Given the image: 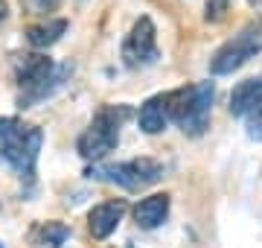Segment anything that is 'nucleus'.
Returning <instances> with one entry per match:
<instances>
[{
  "label": "nucleus",
  "mask_w": 262,
  "mask_h": 248,
  "mask_svg": "<svg viewBox=\"0 0 262 248\" xmlns=\"http://www.w3.org/2000/svg\"><path fill=\"white\" fill-rule=\"evenodd\" d=\"M215 85L213 82H198L192 88H178L166 94V114L189 137H201L210 129V114H213Z\"/></svg>",
  "instance_id": "f257e3e1"
},
{
  "label": "nucleus",
  "mask_w": 262,
  "mask_h": 248,
  "mask_svg": "<svg viewBox=\"0 0 262 248\" xmlns=\"http://www.w3.org/2000/svg\"><path fill=\"white\" fill-rule=\"evenodd\" d=\"M41 143H44V132L38 126L20 123L18 117H0V158L20 178H35Z\"/></svg>",
  "instance_id": "f03ea898"
},
{
  "label": "nucleus",
  "mask_w": 262,
  "mask_h": 248,
  "mask_svg": "<svg viewBox=\"0 0 262 248\" xmlns=\"http://www.w3.org/2000/svg\"><path fill=\"white\" fill-rule=\"evenodd\" d=\"M125 117H128V108L125 105H102L96 111L94 120L88 123V129L76 140V149H79V155H82L84 161L99 163L102 158H108L117 149Z\"/></svg>",
  "instance_id": "7ed1b4c3"
},
{
  "label": "nucleus",
  "mask_w": 262,
  "mask_h": 248,
  "mask_svg": "<svg viewBox=\"0 0 262 248\" xmlns=\"http://www.w3.org/2000/svg\"><path fill=\"white\" fill-rule=\"evenodd\" d=\"M70 76V65H56L47 56H24L18 67V88H20V108L50 99Z\"/></svg>",
  "instance_id": "20e7f679"
},
{
  "label": "nucleus",
  "mask_w": 262,
  "mask_h": 248,
  "mask_svg": "<svg viewBox=\"0 0 262 248\" xmlns=\"http://www.w3.org/2000/svg\"><path fill=\"white\" fill-rule=\"evenodd\" d=\"M166 167L155 158H131V161H120V163H105V167H91V178H105V181L122 187L125 193H140L151 184H158L163 178Z\"/></svg>",
  "instance_id": "39448f33"
},
{
  "label": "nucleus",
  "mask_w": 262,
  "mask_h": 248,
  "mask_svg": "<svg viewBox=\"0 0 262 248\" xmlns=\"http://www.w3.org/2000/svg\"><path fill=\"white\" fill-rule=\"evenodd\" d=\"M262 53V20H251L236 32L230 41H225L222 47L213 53L210 58V73L213 76H227L239 70L242 65H248L253 56Z\"/></svg>",
  "instance_id": "423d86ee"
},
{
  "label": "nucleus",
  "mask_w": 262,
  "mask_h": 248,
  "mask_svg": "<svg viewBox=\"0 0 262 248\" xmlns=\"http://www.w3.org/2000/svg\"><path fill=\"white\" fill-rule=\"evenodd\" d=\"M158 58H160L158 29H155V24H151L149 15H143V18L131 27V32L125 35V41H122V61H125V67L137 70V67L155 65Z\"/></svg>",
  "instance_id": "0eeeda50"
},
{
  "label": "nucleus",
  "mask_w": 262,
  "mask_h": 248,
  "mask_svg": "<svg viewBox=\"0 0 262 248\" xmlns=\"http://www.w3.org/2000/svg\"><path fill=\"white\" fill-rule=\"evenodd\" d=\"M125 210H128V204L122 199H111V201H102V204L91 208V213H88V231L94 234V239L111 237L114 231L120 228Z\"/></svg>",
  "instance_id": "6e6552de"
},
{
  "label": "nucleus",
  "mask_w": 262,
  "mask_h": 248,
  "mask_svg": "<svg viewBox=\"0 0 262 248\" xmlns=\"http://www.w3.org/2000/svg\"><path fill=\"white\" fill-rule=\"evenodd\" d=\"M169 216V196L166 193H151L146 199L134 208V222H137V228L143 231H155L160 228Z\"/></svg>",
  "instance_id": "1a4fd4ad"
},
{
  "label": "nucleus",
  "mask_w": 262,
  "mask_h": 248,
  "mask_svg": "<svg viewBox=\"0 0 262 248\" xmlns=\"http://www.w3.org/2000/svg\"><path fill=\"white\" fill-rule=\"evenodd\" d=\"M262 105V76L245 79L230 91V114L233 117H248Z\"/></svg>",
  "instance_id": "9d476101"
},
{
  "label": "nucleus",
  "mask_w": 262,
  "mask_h": 248,
  "mask_svg": "<svg viewBox=\"0 0 262 248\" xmlns=\"http://www.w3.org/2000/svg\"><path fill=\"white\" fill-rule=\"evenodd\" d=\"M169 123V114H166V94H158V96H149L146 102L140 105V114H137V126L140 132L146 134H160Z\"/></svg>",
  "instance_id": "9b49d317"
},
{
  "label": "nucleus",
  "mask_w": 262,
  "mask_h": 248,
  "mask_svg": "<svg viewBox=\"0 0 262 248\" xmlns=\"http://www.w3.org/2000/svg\"><path fill=\"white\" fill-rule=\"evenodd\" d=\"M64 32H67V20L64 18H53V20H47V24L29 27L27 29V41H29V47L47 50V47H53L56 41H61Z\"/></svg>",
  "instance_id": "f8f14e48"
},
{
  "label": "nucleus",
  "mask_w": 262,
  "mask_h": 248,
  "mask_svg": "<svg viewBox=\"0 0 262 248\" xmlns=\"http://www.w3.org/2000/svg\"><path fill=\"white\" fill-rule=\"evenodd\" d=\"M67 237H70V231L64 225H58V222H50L47 228H44V248H56V245H64Z\"/></svg>",
  "instance_id": "ddd939ff"
},
{
  "label": "nucleus",
  "mask_w": 262,
  "mask_h": 248,
  "mask_svg": "<svg viewBox=\"0 0 262 248\" xmlns=\"http://www.w3.org/2000/svg\"><path fill=\"white\" fill-rule=\"evenodd\" d=\"M230 3H233V0H207L204 18L210 20V24H219V20H225V15L230 12Z\"/></svg>",
  "instance_id": "4468645a"
},
{
  "label": "nucleus",
  "mask_w": 262,
  "mask_h": 248,
  "mask_svg": "<svg viewBox=\"0 0 262 248\" xmlns=\"http://www.w3.org/2000/svg\"><path fill=\"white\" fill-rule=\"evenodd\" d=\"M245 120H248V137H251V140H262V105L253 114L245 117Z\"/></svg>",
  "instance_id": "2eb2a0df"
},
{
  "label": "nucleus",
  "mask_w": 262,
  "mask_h": 248,
  "mask_svg": "<svg viewBox=\"0 0 262 248\" xmlns=\"http://www.w3.org/2000/svg\"><path fill=\"white\" fill-rule=\"evenodd\" d=\"M24 6H27L32 15H47L50 9L58 6V0H24Z\"/></svg>",
  "instance_id": "dca6fc26"
},
{
  "label": "nucleus",
  "mask_w": 262,
  "mask_h": 248,
  "mask_svg": "<svg viewBox=\"0 0 262 248\" xmlns=\"http://www.w3.org/2000/svg\"><path fill=\"white\" fill-rule=\"evenodd\" d=\"M6 18H9V3H6V0H0V24H3Z\"/></svg>",
  "instance_id": "f3484780"
},
{
  "label": "nucleus",
  "mask_w": 262,
  "mask_h": 248,
  "mask_svg": "<svg viewBox=\"0 0 262 248\" xmlns=\"http://www.w3.org/2000/svg\"><path fill=\"white\" fill-rule=\"evenodd\" d=\"M251 3V9H256V12H262V0H248Z\"/></svg>",
  "instance_id": "a211bd4d"
}]
</instances>
